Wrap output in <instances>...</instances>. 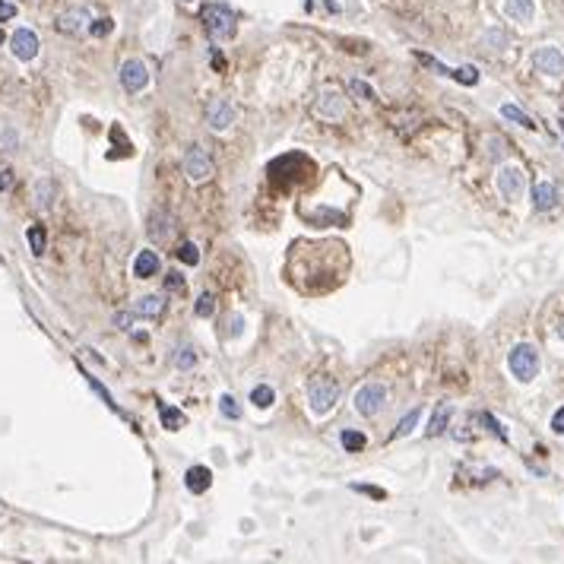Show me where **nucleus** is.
<instances>
[{
  "label": "nucleus",
  "instance_id": "f257e3e1",
  "mask_svg": "<svg viewBox=\"0 0 564 564\" xmlns=\"http://www.w3.org/2000/svg\"><path fill=\"white\" fill-rule=\"evenodd\" d=\"M507 368H510V374L520 384L536 381V374H539V349L532 343H517L514 349L507 352Z\"/></svg>",
  "mask_w": 564,
  "mask_h": 564
},
{
  "label": "nucleus",
  "instance_id": "f03ea898",
  "mask_svg": "<svg viewBox=\"0 0 564 564\" xmlns=\"http://www.w3.org/2000/svg\"><path fill=\"white\" fill-rule=\"evenodd\" d=\"M206 25V35L216 41H225L235 35V10L229 3H206L203 13H200Z\"/></svg>",
  "mask_w": 564,
  "mask_h": 564
},
{
  "label": "nucleus",
  "instance_id": "7ed1b4c3",
  "mask_svg": "<svg viewBox=\"0 0 564 564\" xmlns=\"http://www.w3.org/2000/svg\"><path fill=\"white\" fill-rule=\"evenodd\" d=\"M308 400H311L314 412H330L336 406V400H339V384L330 381V377H317L308 387Z\"/></svg>",
  "mask_w": 564,
  "mask_h": 564
},
{
  "label": "nucleus",
  "instance_id": "20e7f679",
  "mask_svg": "<svg viewBox=\"0 0 564 564\" xmlns=\"http://www.w3.org/2000/svg\"><path fill=\"white\" fill-rule=\"evenodd\" d=\"M387 403V387L384 384H365L355 393V412L365 418H374Z\"/></svg>",
  "mask_w": 564,
  "mask_h": 564
},
{
  "label": "nucleus",
  "instance_id": "39448f33",
  "mask_svg": "<svg viewBox=\"0 0 564 564\" xmlns=\"http://www.w3.org/2000/svg\"><path fill=\"white\" fill-rule=\"evenodd\" d=\"M532 67H536L539 74L561 80V76H564V54H561V48H555V45H542V48H536V54H532Z\"/></svg>",
  "mask_w": 564,
  "mask_h": 564
},
{
  "label": "nucleus",
  "instance_id": "423d86ee",
  "mask_svg": "<svg viewBox=\"0 0 564 564\" xmlns=\"http://www.w3.org/2000/svg\"><path fill=\"white\" fill-rule=\"evenodd\" d=\"M495 181H498V194L504 196V200H517L526 188L523 168H517V165H501L498 174H495Z\"/></svg>",
  "mask_w": 564,
  "mask_h": 564
},
{
  "label": "nucleus",
  "instance_id": "0eeeda50",
  "mask_svg": "<svg viewBox=\"0 0 564 564\" xmlns=\"http://www.w3.org/2000/svg\"><path fill=\"white\" fill-rule=\"evenodd\" d=\"M184 172H188L190 181H206V178H213V159L206 156V149L203 146H190L188 153H184Z\"/></svg>",
  "mask_w": 564,
  "mask_h": 564
},
{
  "label": "nucleus",
  "instance_id": "6e6552de",
  "mask_svg": "<svg viewBox=\"0 0 564 564\" xmlns=\"http://www.w3.org/2000/svg\"><path fill=\"white\" fill-rule=\"evenodd\" d=\"M121 86L127 92H143L149 86V70L143 60L131 58V60H124L121 64Z\"/></svg>",
  "mask_w": 564,
  "mask_h": 564
},
{
  "label": "nucleus",
  "instance_id": "1a4fd4ad",
  "mask_svg": "<svg viewBox=\"0 0 564 564\" xmlns=\"http://www.w3.org/2000/svg\"><path fill=\"white\" fill-rule=\"evenodd\" d=\"M10 48L19 60H35L38 58V35L32 29H16L13 38H10Z\"/></svg>",
  "mask_w": 564,
  "mask_h": 564
},
{
  "label": "nucleus",
  "instance_id": "9d476101",
  "mask_svg": "<svg viewBox=\"0 0 564 564\" xmlns=\"http://www.w3.org/2000/svg\"><path fill=\"white\" fill-rule=\"evenodd\" d=\"M206 117L213 124V131H229L232 121H235V105H232L229 98H216L213 105L206 108Z\"/></svg>",
  "mask_w": 564,
  "mask_h": 564
},
{
  "label": "nucleus",
  "instance_id": "9b49d317",
  "mask_svg": "<svg viewBox=\"0 0 564 564\" xmlns=\"http://www.w3.org/2000/svg\"><path fill=\"white\" fill-rule=\"evenodd\" d=\"M317 115L327 117V121H339L346 115V105H343V95L336 89H324L317 98Z\"/></svg>",
  "mask_w": 564,
  "mask_h": 564
},
{
  "label": "nucleus",
  "instance_id": "f8f14e48",
  "mask_svg": "<svg viewBox=\"0 0 564 564\" xmlns=\"http://www.w3.org/2000/svg\"><path fill=\"white\" fill-rule=\"evenodd\" d=\"M532 206H536L539 213H548V210L558 206V188L552 181H539V184L532 188Z\"/></svg>",
  "mask_w": 564,
  "mask_h": 564
},
{
  "label": "nucleus",
  "instance_id": "ddd939ff",
  "mask_svg": "<svg viewBox=\"0 0 564 564\" xmlns=\"http://www.w3.org/2000/svg\"><path fill=\"white\" fill-rule=\"evenodd\" d=\"M149 235L156 238V241L172 238V235H174V216H168V213H162V210H156V213L149 216Z\"/></svg>",
  "mask_w": 564,
  "mask_h": 564
},
{
  "label": "nucleus",
  "instance_id": "4468645a",
  "mask_svg": "<svg viewBox=\"0 0 564 564\" xmlns=\"http://www.w3.org/2000/svg\"><path fill=\"white\" fill-rule=\"evenodd\" d=\"M184 485H188V491H194V495H203V491L213 485V473L206 466H190L188 473H184Z\"/></svg>",
  "mask_w": 564,
  "mask_h": 564
},
{
  "label": "nucleus",
  "instance_id": "2eb2a0df",
  "mask_svg": "<svg viewBox=\"0 0 564 564\" xmlns=\"http://www.w3.org/2000/svg\"><path fill=\"white\" fill-rule=\"evenodd\" d=\"M159 273V253L156 251H139L137 260H133V276L137 279H149Z\"/></svg>",
  "mask_w": 564,
  "mask_h": 564
},
{
  "label": "nucleus",
  "instance_id": "dca6fc26",
  "mask_svg": "<svg viewBox=\"0 0 564 564\" xmlns=\"http://www.w3.org/2000/svg\"><path fill=\"white\" fill-rule=\"evenodd\" d=\"M504 13L514 23H530L536 16V3L532 0H504Z\"/></svg>",
  "mask_w": 564,
  "mask_h": 564
},
{
  "label": "nucleus",
  "instance_id": "f3484780",
  "mask_svg": "<svg viewBox=\"0 0 564 564\" xmlns=\"http://www.w3.org/2000/svg\"><path fill=\"white\" fill-rule=\"evenodd\" d=\"M159 418H162V428L165 431H181V428L188 425V416L181 412V409H174V406H159Z\"/></svg>",
  "mask_w": 564,
  "mask_h": 564
},
{
  "label": "nucleus",
  "instance_id": "a211bd4d",
  "mask_svg": "<svg viewBox=\"0 0 564 564\" xmlns=\"http://www.w3.org/2000/svg\"><path fill=\"white\" fill-rule=\"evenodd\" d=\"M162 311H165L162 295H146V298H139V302L133 304V314H139V317H159Z\"/></svg>",
  "mask_w": 564,
  "mask_h": 564
},
{
  "label": "nucleus",
  "instance_id": "6ab92c4d",
  "mask_svg": "<svg viewBox=\"0 0 564 564\" xmlns=\"http://www.w3.org/2000/svg\"><path fill=\"white\" fill-rule=\"evenodd\" d=\"M54 196H58V184H54V181H51V178L35 181V206L48 210V206L54 203Z\"/></svg>",
  "mask_w": 564,
  "mask_h": 564
},
{
  "label": "nucleus",
  "instance_id": "aec40b11",
  "mask_svg": "<svg viewBox=\"0 0 564 564\" xmlns=\"http://www.w3.org/2000/svg\"><path fill=\"white\" fill-rule=\"evenodd\" d=\"M86 23H89V10H70V13H64L60 16V32H80V29H86Z\"/></svg>",
  "mask_w": 564,
  "mask_h": 564
},
{
  "label": "nucleus",
  "instance_id": "412c9836",
  "mask_svg": "<svg viewBox=\"0 0 564 564\" xmlns=\"http://www.w3.org/2000/svg\"><path fill=\"white\" fill-rule=\"evenodd\" d=\"M450 416H453V406H450V403H441V406L434 409L431 425H428V434H431V438H438V434H444V431H447Z\"/></svg>",
  "mask_w": 564,
  "mask_h": 564
},
{
  "label": "nucleus",
  "instance_id": "4be33fe9",
  "mask_svg": "<svg viewBox=\"0 0 564 564\" xmlns=\"http://www.w3.org/2000/svg\"><path fill=\"white\" fill-rule=\"evenodd\" d=\"M501 117H507V121H514V124H520V127H526V131H536V121H532L530 115H526L523 108H517V105H501Z\"/></svg>",
  "mask_w": 564,
  "mask_h": 564
},
{
  "label": "nucleus",
  "instance_id": "5701e85b",
  "mask_svg": "<svg viewBox=\"0 0 564 564\" xmlns=\"http://www.w3.org/2000/svg\"><path fill=\"white\" fill-rule=\"evenodd\" d=\"M172 365L178 371H190L196 365V352L190 349V346H178V349L172 352Z\"/></svg>",
  "mask_w": 564,
  "mask_h": 564
},
{
  "label": "nucleus",
  "instance_id": "b1692460",
  "mask_svg": "<svg viewBox=\"0 0 564 564\" xmlns=\"http://www.w3.org/2000/svg\"><path fill=\"white\" fill-rule=\"evenodd\" d=\"M251 403L257 409H270L273 403H276V393H273V387H267V384H257L251 390Z\"/></svg>",
  "mask_w": 564,
  "mask_h": 564
},
{
  "label": "nucleus",
  "instance_id": "393cba45",
  "mask_svg": "<svg viewBox=\"0 0 564 564\" xmlns=\"http://www.w3.org/2000/svg\"><path fill=\"white\" fill-rule=\"evenodd\" d=\"M25 238H29V247H32L35 257H41V253H45V245H48V235H45V229H41V225H29Z\"/></svg>",
  "mask_w": 564,
  "mask_h": 564
},
{
  "label": "nucleus",
  "instance_id": "a878e982",
  "mask_svg": "<svg viewBox=\"0 0 564 564\" xmlns=\"http://www.w3.org/2000/svg\"><path fill=\"white\" fill-rule=\"evenodd\" d=\"M349 95H352V98H365V102H374V98H377V92L371 89V86H368V82H365V80H359V76H352V80H349Z\"/></svg>",
  "mask_w": 564,
  "mask_h": 564
},
{
  "label": "nucleus",
  "instance_id": "bb28decb",
  "mask_svg": "<svg viewBox=\"0 0 564 564\" xmlns=\"http://www.w3.org/2000/svg\"><path fill=\"white\" fill-rule=\"evenodd\" d=\"M339 441H343V450H349V453L365 450V434H361V431H343V434H339Z\"/></svg>",
  "mask_w": 564,
  "mask_h": 564
},
{
  "label": "nucleus",
  "instance_id": "cd10ccee",
  "mask_svg": "<svg viewBox=\"0 0 564 564\" xmlns=\"http://www.w3.org/2000/svg\"><path fill=\"white\" fill-rule=\"evenodd\" d=\"M219 412L225 418H241V406H238V400L232 396V393H222L219 396Z\"/></svg>",
  "mask_w": 564,
  "mask_h": 564
},
{
  "label": "nucleus",
  "instance_id": "c85d7f7f",
  "mask_svg": "<svg viewBox=\"0 0 564 564\" xmlns=\"http://www.w3.org/2000/svg\"><path fill=\"white\" fill-rule=\"evenodd\" d=\"M418 418H422V409H412L409 416H403V422H400V425H396V431H393V438H406V434L418 425Z\"/></svg>",
  "mask_w": 564,
  "mask_h": 564
},
{
  "label": "nucleus",
  "instance_id": "c756f323",
  "mask_svg": "<svg viewBox=\"0 0 564 564\" xmlns=\"http://www.w3.org/2000/svg\"><path fill=\"white\" fill-rule=\"evenodd\" d=\"M194 311H196V317H213V314H216V298L210 292H203L200 298H196Z\"/></svg>",
  "mask_w": 564,
  "mask_h": 564
},
{
  "label": "nucleus",
  "instance_id": "7c9ffc66",
  "mask_svg": "<svg viewBox=\"0 0 564 564\" xmlns=\"http://www.w3.org/2000/svg\"><path fill=\"white\" fill-rule=\"evenodd\" d=\"M178 260L188 263V267H196V263H200V251H196L194 241H184V245L178 247Z\"/></svg>",
  "mask_w": 564,
  "mask_h": 564
},
{
  "label": "nucleus",
  "instance_id": "2f4dec72",
  "mask_svg": "<svg viewBox=\"0 0 564 564\" xmlns=\"http://www.w3.org/2000/svg\"><path fill=\"white\" fill-rule=\"evenodd\" d=\"M453 80L463 82V86H475V82H479V70H475L473 64L457 67V70H453Z\"/></svg>",
  "mask_w": 564,
  "mask_h": 564
},
{
  "label": "nucleus",
  "instance_id": "473e14b6",
  "mask_svg": "<svg viewBox=\"0 0 564 564\" xmlns=\"http://www.w3.org/2000/svg\"><path fill=\"white\" fill-rule=\"evenodd\" d=\"M479 422H482V425H488V431H491V434H498L501 441H507L504 425H501V422H498L495 416H491V412H479Z\"/></svg>",
  "mask_w": 564,
  "mask_h": 564
},
{
  "label": "nucleus",
  "instance_id": "72a5a7b5",
  "mask_svg": "<svg viewBox=\"0 0 564 564\" xmlns=\"http://www.w3.org/2000/svg\"><path fill=\"white\" fill-rule=\"evenodd\" d=\"M89 32L92 35H95V38H105V35H111V32H115V19H95V23H92L89 25Z\"/></svg>",
  "mask_w": 564,
  "mask_h": 564
},
{
  "label": "nucleus",
  "instance_id": "f704fd0d",
  "mask_svg": "<svg viewBox=\"0 0 564 564\" xmlns=\"http://www.w3.org/2000/svg\"><path fill=\"white\" fill-rule=\"evenodd\" d=\"M482 45H495V51H498V48H504L507 45V38H504V32H488L482 38Z\"/></svg>",
  "mask_w": 564,
  "mask_h": 564
},
{
  "label": "nucleus",
  "instance_id": "c9c22d12",
  "mask_svg": "<svg viewBox=\"0 0 564 564\" xmlns=\"http://www.w3.org/2000/svg\"><path fill=\"white\" fill-rule=\"evenodd\" d=\"M165 286L172 289V292H178V289H184V276H181L178 270H174V273H168V276H165Z\"/></svg>",
  "mask_w": 564,
  "mask_h": 564
},
{
  "label": "nucleus",
  "instance_id": "e433bc0d",
  "mask_svg": "<svg viewBox=\"0 0 564 564\" xmlns=\"http://www.w3.org/2000/svg\"><path fill=\"white\" fill-rule=\"evenodd\" d=\"M16 16V7L13 3H7V0H0V23H7V19Z\"/></svg>",
  "mask_w": 564,
  "mask_h": 564
},
{
  "label": "nucleus",
  "instance_id": "4c0bfd02",
  "mask_svg": "<svg viewBox=\"0 0 564 564\" xmlns=\"http://www.w3.org/2000/svg\"><path fill=\"white\" fill-rule=\"evenodd\" d=\"M552 431H555V434H564V409H558L555 416H552Z\"/></svg>",
  "mask_w": 564,
  "mask_h": 564
},
{
  "label": "nucleus",
  "instance_id": "58836bf2",
  "mask_svg": "<svg viewBox=\"0 0 564 564\" xmlns=\"http://www.w3.org/2000/svg\"><path fill=\"white\" fill-rule=\"evenodd\" d=\"M355 491H365V495H374V498H384V491L381 488H368V485H352Z\"/></svg>",
  "mask_w": 564,
  "mask_h": 564
},
{
  "label": "nucleus",
  "instance_id": "ea45409f",
  "mask_svg": "<svg viewBox=\"0 0 564 564\" xmlns=\"http://www.w3.org/2000/svg\"><path fill=\"white\" fill-rule=\"evenodd\" d=\"M13 184V172H0V190H10Z\"/></svg>",
  "mask_w": 564,
  "mask_h": 564
},
{
  "label": "nucleus",
  "instance_id": "a19ab883",
  "mask_svg": "<svg viewBox=\"0 0 564 564\" xmlns=\"http://www.w3.org/2000/svg\"><path fill=\"white\" fill-rule=\"evenodd\" d=\"M115 324L121 330H127V324H131V314H115Z\"/></svg>",
  "mask_w": 564,
  "mask_h": 564
},
{
  "label": "nucleus",
  "instance_id": "79ce46f5",
  "mask_svg": "<svg viewBox=\"0 0 564 564\" xmlns=\"http://www.w3.org/2000/svg\"><path fill=\"white\" fill-rule=\"evenodd\" d=\"M13 143H16V137H13V133H7V137H0V146H13Z\"/></svg>",
  "mask_w": 564,
  "mask_h": 564
},
{
  "label": "nucleus",
  "instance_id": "37998d69",
  "mask_svg": "<svg viewBox=\"0 0 564 564\" xmlns=\"http://www.w3.org/2000/svg\"><path fill=\"white\" fill-rule=\"evenodd\" d=\"M558 336H561V339H564V324H561V327H558Z\"/></svg>",
  "mask_w": 564,
  "mask_h": 564
},
{
  "label": "nucleus",
  "instance_id": "c03bdc74",
  "mask_svg": "<svg viewBox=\"0 0 564 564\" xmlns=\"http://www.w3.org/2000/svg\"><path fill=\"white\" fill-rule=\"evenodd\" d=\"M558 121H561V131H564V115H561V117H558Z\"/></svg>",
  "mask_w": 564,
  "mask_h": 564
},
{
  "label": "nucleus",
  "instance_id": "a18cd8bd",
  "mask_svg": "<svg viewBox=\"0 0 564 564\" xmlns=\"http://www.w3.org/2000/svg\"><path fill=\"white\" fill-rule=\"evenodd\" d=\"M0 45H3V32H0Z\"/></svg>",
  "mask_w": 564,
  "mask_h": 564
}]
</instances>
